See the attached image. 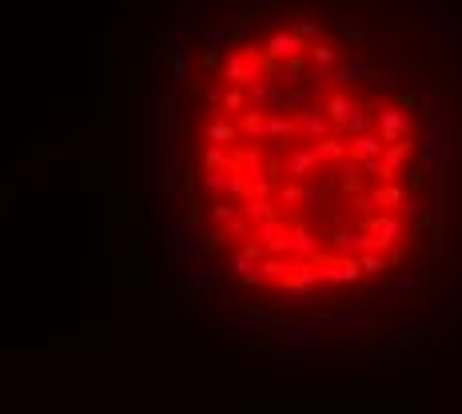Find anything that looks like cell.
Listing matches in <instances>:
<instances>
[{
	"mask_svg": "<svg viewBox=\"0 0 462 414\" xmlns=\"http://www.w3.org/2000/svg\"><path fill=\"white\" fill-rule=\"evenodd\" d=\"M359 275H362V267H359V255H343V259H331L327 267H323V283H359Z\"/></svg>",
	"mask_w": 462,
	"mask_h": 414,
	"instance_id": "obj_1",
	"label": "cell"
},
{
	"mask_svg": "<svg viewBox=\"0 0 462 414\" xmlns=\"http://www.w3.org/2000/svg\"><path fill=\"white\" fill-rule=\"evenodd\" d=\"M359 267H362V275H379V271H382V251L359 255Z\"/></svg>",
	"mask_w": 462,
	"mask_h": 414,
	"instance_id": "obj_2",
	"label": "cell"
}]
</instances>
